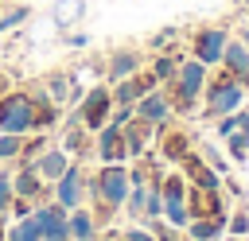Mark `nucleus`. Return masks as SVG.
Listing matches in <instances>:
<instances>
[{"instance_id":"nucleus-29","label":"nucleus","mask_w":249,"mask_h":241,"mask_svg":"<svg viewBox=\"0 0 249 241\" xmlns=\"http://www.w3.org/2000/svg\"><path fill=\"white\" fill-rule=\"evenodd\" d=\"M148 229L156 233V241H191V237H187V229H179V225H171V222H163V218L148 222Z\"/></svg>"},{"instance_id":"nucleus-13","label":"nucleus","mask_w":249,"mask_h":241,"mask_svg":"<svg viewBox=\"0 0 249 241\" xmlns=\"http://www.w3.org/2000/svg\"><path fill=\"white\" fill-rule=\"evenodd\" d=\"M12 190L19 194V198H31V202H43V198H51V183L31 167V163H19L16 171H12Z\"/></svg>"},{"instance_id":"nucleus-38","label":"nucleus","mask_w":249,"mask_h":241,"mask_svg":"<svg viewBox=\"0 0 249 241\" xmlns=\"http://www.w3.org/2000/svg\"><path fill=\"white\" fill-rule=\"evenodd\" d=\"M226 241H249V237H230V233H226Z\"/></svg>"},{"instance_id":"nucleus-12","label":"nucleus","mask_w":249,"mask_h":241,"mask_svg":"<svg viewBox=\"0 0 249 241\" xmlns=\"http://www.w3.org/2000/svg\"><path fill=\"white\" fill-rule=\"evenodd\" d=\"M179 171H183V175H187V183H191V187H198V190H222V171H214V167L202 159V152H198V148L179 163Z\"/></svg>"},{"instance_id":"nucleus-20","label":"nucleus","mask_w":249,"mask_h":241,"mask_svg":"<svg viewBox=\"0 0 249 241\" xmlns=\"http://www.w3.org/2000/svg\"><path fill=\"white\" fill-rule=\"evenodd\" d=\"M86 12H89L86 0H54V4H51V23H54L58 31H70V27H78V23L86 19Z\"/></svg>"},{"instance_id":"nucleus-34","label":"nucleus","mask_w":249,"mask_h":241,"mask_svg":"<svg viewBox=\"0 0 249 241\" xmlns=\"http://www.w3.org/2000/svg\"><path fill=\"white\" fill-rule=\"evenodd\" d=\"M16 190H12V171H0V214H8Z\"/></svg>"},{"instance_id":"nucleus-21","label":"nucleus","mask_w":249,"mask_h":241,"mask_svg":"<svg viewBox=\"0 0 249 241\" xmlns=\"http://www.w3.org/2000/svg\"><path fill=\"white\" fill-rule=\"evenodd\" d=\"M187 237H191V241H222V237H226V218L195 214V218L187 222Z\"/></svg>"},{"instance_id":"nucleus-15","label":"nucleus","mask_w":249,"mask_h":241,"mask_svg":"<svg viewBox=\"0 0 249 241\" xmlns=\"http://www.w3.org/2000/svg\"><path fill=\"white\" fill-rule=\"evenodd\" d=\"M156 132H160L156 124H148V120L132 117V120L124 124V152H128V159H140V155H148V148H152Z\"/></svg>"},{"instance_id":"nucleus-31","label":"nucleus","mask_w":249,"mask_h":241,"mask_svg":"<svg viewBox=\"0 0 249 241\" xmlns=\"http://www.w3.org/2000/svg\"><path fill=\"white\" fill-rule=\"evenodd\" d=\"M19 148H23V136H16V132H0V163L19 159Z\"/></svg>"},{"instance_id":"nucleus-6","label":"nucleus","mask_w":249,"mask_h":241,"mask_svg":"<svg viewBox=\"0 0 249 241\" xmlns=\"http://www.w3.org/2000/svg\"><path fill=\"white\" fill-rule=\"evenodd\" d=\"M78 120L89 128V132H97L105 120H109V113H113V89H109V82H97V86H89L86 93H82V101H78Z\"/></svg>"},{"instance_id":"nucleus-23","label":"nucleus","mask_w":249,"mask_h":241,"mask_svg":"<svg viewBox=\"0 0 249 241\" xmlns=\"http://www.w3.org/2000/svg\"><path fill=\"white\" fill-rule=\"evenodd\" d=\"M4 241H43L39 222H35V210H31L27 218H16V222L4 229Z\"/></svg>"},{"instance_id":"nucleus-14","label":"nucleus","mask_w":249,"mask_h":241,"mask_svg":"<svg viewBox=\"0 0 249 241\" xmlns=\"http://www.w3.org/2000/svg\"><path fill=\"white\" fill-rule=\"evenodd\" d=\"M160 159L163 163H183L195 152V140L187 136V128H160Z\"/></svg>"},{"instance_id":"nucleus-7","label":"nucleus","mask_w":249,"mask_h":241,"mask_svg":"<svg viewBox=\"0 0 249 241\" xmlns=\"http://www.w3.org/2000/svg\"><path fill=\"white\" fill-rule=\"evenodd\" d=\"M86 179H89V171L82 167V159H70V167L51 183V198L62 202L66 210L82 206V202H86Z\"/></svg>"},{"instance_id":"nucleus-37","label":"nucleus","mask_w":249,"mask_h":241,"mask_svg":"<svg viewBox=\"0 0 249 241\" xmlns=\"http://www.w3.org/2000/svg\"><path fill=\"white\" fill-rule=\"evenodd\" d=\"M0 89H8V78H4V74H0Z\"/></svg>"},{"instance_id":"nucleus-1","label":"nucleus","mask_w":249,"mask_h":241,"mask_svg":"<svg viewBox=\"0 0 249 241\" xmlns=\"http://www.w3.org/2000/svg\"><path fill=\"white\" fill-rule=\"evenodd\" d=\"M128 187H132L128 163H101V167L86 179V198L93 202L89 210H93L97 225H109V222L121 214V206H124V198H128Z\"/></svg>"},{"instance_id":"nucleus-17","label":"nucleus","mask_w":249,"mask_h":241,"mask_svg":"<svg viewBox=\"0 0 249 241\" xmlns=\"http://www.w3.org/2000/svg\"><path fill=\"white\" fill-rule=\"evenodd\" d=\"M70 155H78V159H86V155H93V132L82 124V120H66V128H62V140H58Z\"/></svg>"},{"instance_id":"nucleus-33","label":"nucleus","mask_w":249,"mask_h":241,"mask_svg":"<svg viewBox=\"0 0 249 241\" xmlns=\"http://www.w3.org/2000/svg\"><path fill=\"white\" fill-rule=\"evenodd\" d=\"M121 241H156V233H152L144 222H132V225L121 233Z\"/></svg>"},{"instance_id":"nucleus-28","label":"nucleus","mask_w":249,"mask_h":241,"mask_svg":"<svg viewBox=\"0 0 249 241\" xmlns=\"http://www.w3.org/2000/svg\"><path fill=\"white\" fill-rule=\"evenodd\" d=\"M226 152H230L233 163H245L249 159V136H245V128H237V132L226 136Z\"/></svg>"},{"instance_id":"nucleus-4","label":"nucleus","mask_w":249,"mask_h":241,"mask_svg":"<svg viewBox=\"0 0 249 241\" xmlns=\"http://www.w3.org/2000/svg\"><path fill=\"white\" fill-rule=\"evenodd\" d=\"M0 132H16V136L43 132L39 128V105L31 93H23V89L0 93Z\"/></svg>"},{"instance_id":"nucleus-27","label":"nucleus","mask_w":249,"mask_h":241,"mask_svg":"<svg viewBox=\"0 0 249 241\" xmlns=\"http://www.w3.org/2000/svg\"><path fill=\"white\" fill-rule=\"evenodd\" d=\"M226 233H230V237H249V206H245V202H237L233 214L226 218Z\"/></svg>"},{"instance_id":"nucleus-8","label":"nucleus","mask_w":249,"mask_h":241,"mask_svg":"<svg viewBox=\"0 0 249 241\" xmlns=\"http://www.w3.org/2000/svg\"><path fill=\"white\" fill-rule=\"evenodd\" d=\"M132 113L140 117V120H148V124H156V128H167L171 120H175V105H171V93L163 89V86H156V89H148L136 105H132Z\"/></svg>"},{"instance_id":"nucleus-25","label":"nucleus","mask_w":249,"mask_h":241,"mask_svg":"<svg viewBox=\"0 0 249 241\" xmlns=\"http://www.w3.org/2000/svg\"><path fill=\"white\" fill-rule=\"evenodd\" d=\"M27 19H31V4H12V8H4V12H0V35L16 31V27L27 23Z\"/></svg>"},{"instance_id":"nucleus-22","label":"nucleus","mask_w":249,"mask_h":241,"mask_svg":"<svg viewBox=\"0 0 249 241\" xmlns=\"http://www.w3.org/2000/svg\"><path fill=\"white\" fill-rule=\"evenodd\" d=\"M179 58H183V54H179L175 47H167V51H152V62H148V70L156 74V82H160V86L175 78V70H179Z\"/></svg>"},{"instance_id":"nucleus-36","label":"nucleus","mask_w":249,"mask_h":241,"mask_svg":"<svg viewBox=\"0 0 249 241\" xmlns=\"http://www.w3.org/2000/svg\"><path fill=\"white\" fill-rule=\"evenodd\" d=\"M31 210H35V202H31V198H19V194H16L12 206H8V214H16V218H27Z\"/></svg>"},{"instance_id":"nucleus-30","label":"nucleus","mask_w":249,"mask_h":241,"mask_svg":"<svg viewBox=\"0 0 249 241\" xmlns=\"http://www.w3.org/2000/svg\"><path fill=\"white\" fill-rule=\"evenodd\" d=\"M179 43V27H160L156 35H148V51H167V47H175Z\"/></svg>"},{"instance_id":"nucleus-35","label":"nucleus","mask_w":249,"mask_h":241,"mask_svg":"<svg viewBox=\"0 0 249 241\" xmlns=\"http://www.w3.org/2000/svg\"><path fill=\"white\" fill-rule=\"evenodd\" d=\"M62 43L70 51H82V47H89V31H62Z\"/></svg>"},{"instance_id":"nucleus-39","label":"nucleus","mask_w":249,"mask_h":241,"mask_svg":"<svg viewBox=\"0 0 249 241\" xmlns=\"http://www.w3.org/2000/svg\"><path fill=\"white\" fill-rule=\"evenodd\" d=\"M245 12H249V8H245Z\"/></svg>"},{"instance_id":"nucleus-19","label":"nucleus","mask_w":249,"mask_h":241,"mask_svg":"<svg viewBox=\"0 0 249 241\" xmlns=\"http://www.w3.org/2000/svg\"><path fill=\"white\" fill-rule=\"evenodd\" d=\"M66 225H70V241H97V233H101V225H97V218L86 202L66 214Z\"/></svg>"},{"instance_id":"nucleus-18","label":"nucleus","mask_w":249,"mask_h":241,"mask_svg":"<svg viewBox=\"0 0 249 241\" xmlns=\"http://www.w3.org/2000/svg\"><path fill=\"white\" fill-rule=\"evenodd\" d=\"M222 70H230L233 78H241L245 86H249V47L237 39V35H230V43H226V51H222V62H218Z\"/></svg>"},{"instance_id":"nucleus-10","label":"nucleus","mask_w":249,"mask_h":241,"mask_svg":"<svg viewBox=\"0 0 249 241\" xmlns=\"http://www.w3.org/2000/svg\"><path fill=\"white\" fill-rule=\"evenodd\" d=\"M66 206L54 202V198H43L35 202V222H39V233L43 241H70V225H66Z\"/></svg>"},{"instance_id":"nucleus-5","label":"nucleus","mask_w":249,"mask_h":241,"mask_svg":"<svg viewBox=\"0 0 249 241\" xmlns=\"http://www.w3.org/2000/svg\"><path fill=\"white\" fill-rule=\"evenodd\" d=\"M230 27L226 23H202V27H195L191 31V58H198V62H206L210 70L222 62V51H226V43H230Z\"/></svg>"},{"instance_id":"nucleus-32","label":"nucleus","mask_w":249,"mask_h":241,"mask_svg":"<svg viewBox=\"0 0 249 241\" xmlns=\"http://www.w3.org/2000/svg\"><path fill=\"white\" fill-rule=\"evenodd\" d=\"M202 152V159L214 167V171H222V175H230V155H222V148H214V144H202L198 148Z\"/></svg>"},{"instance_id":"nucleus-2","label":"nucleus","mask_w":249,"mask_h":241,"mask_svg":"<svg viewBox=\"0 0 249 241\" xmlns=\"http://www.w3.org/2000/svg\"><path fill=\"white\" fill-rule=\"evenodd\" d=\"M245 101H249V86L241 78H233L230 70L214 66L206 78V89H202V120H218V117L241 109Z\"/></svg>"},{"instance_id":"nucleus-24","label":"nucleus","mask_w":249,"mask_h":241,"mask_svg":"<svg viewBox=\"0 0 249 241\" xmlns=\"http://www.w3.org/2000/svg\"><path fill=\"white\" fill-rule=\"evenodd\" d=\"M156 183V179H152ZM144 202H148V183H132L128 187V198H124V218L128 222H144Z\"/></svg>"},{"instance_id":"nucleus-11","label":"nucleus","mask_w":249,"mask_h":241,"mask_svg":"<svg viewBox=\"0 0 249 241\" xmlns=\"http://www.w3.org/2000/svg\"><path fill=\"white\" fill-rule=\"evenodd\" d=\"M144 70V51L140 47H113L105 54V82H121V78H132Z\"/></svg>"},{"instance_id":"nucleus-16","label":"nucleus","mask_w":249,"mask_h":241,"mask_svg":"<svg viewBox=\"0 0 249 241\" xmlns=\"http://www.w3.org/2000/svg\"><path fill=\"white\" fill-rule=\"evenodd\" d=\"M31 167H35V171H39L47 183H54V179H58V175L70 167V152H66L62 144H47V148H43V152L31 159Z\"/></svg>"},{"instance_id":"nucleus-26","label":"nucleus","mask_w":249,"mask_h":241,"mask_svg":"<svg viewBox=\"0 0 249 241\" xmlns=\"http://www.w3.org/2000/svg\"><path fill=\"white\" fill-rule=\"evenodd\" d=\"M163 222H171V225H179V229H187V222H191V210H187V198H163Z\"/></svg>"},{"instance_id":"nucleus-9","label":"nucleus","mask_w":249,"mask_h":241,"mask_svg":"<svg viewBox=\"0 0 249 241\" xmlns=\"http://www.w3.org/2000/svg\"><path fill=\"white\" fill-rule=\"evenodd\" d=\"M93 155H97L101 163H128V152H124V124L105 120V124L93 132Z\"/></svg>"},{"instance_id":"nucleus-3","label":"nucleus","mask_w":249,"mask_h":241,"mask_svg":"<svg viewBox=\"0 0 249 241\" xmlns=\"http://www.w3.org/2000/svg\"><path fill=\"white\" fill-rule=\"evenodd\" d=\"M206 78H210V66L198 62V58H179V70L171 82H163V89L171 93V105H175V117H191L195 105L202 101V89H206Z\"/></svg>"}]
</instances>
